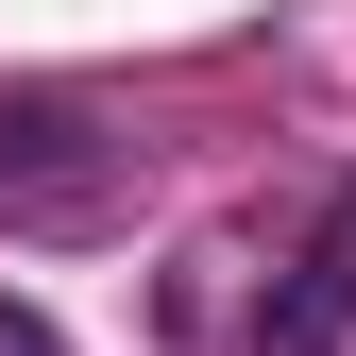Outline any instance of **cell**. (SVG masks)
Wrapping results in <instances>:
<instances>
[{"label": "cell", "instance_id": "obj_1", "mask_svg": "<svg viewBox=\"0 0 356 356\" xmlns=\"http://www.w3.org/2000/svg\"><path fill=\"white\" fill-rule=\"evenodd\" d=\"M119 220H136V136L85 85L0 68V238H119Z\"/></svg>", "mask_w": 356, "mask_h": 356}, {"label": "cell", "instance_id": "obj_3", "mask_svg": "<svg viewBox=\"0 0 356 356\" xmlns=\"http://www.w3.org/2000/svg\"><path fill=\"white\" fill-rule=\"evenodd\" d=\"M0 356H68V323H51V305H17V289H0Z\"/></svg>", "mask_w": 356, "mask_h": 356}, {"label": "cell", "instance_id": "obj_2", "mask_svg": "<svg viewBox=\"0 0 356 356\" xmlns=\"http://www.w3.org/2000/svg\"><path fill=\"white\" fill-rule=\"evenodd\" d=\"M356 339V187L305 220V254H289V289L254 305V356H339Z\"/></svg>", "mask_w": 356, "mask_h": 356}]
</instances>
